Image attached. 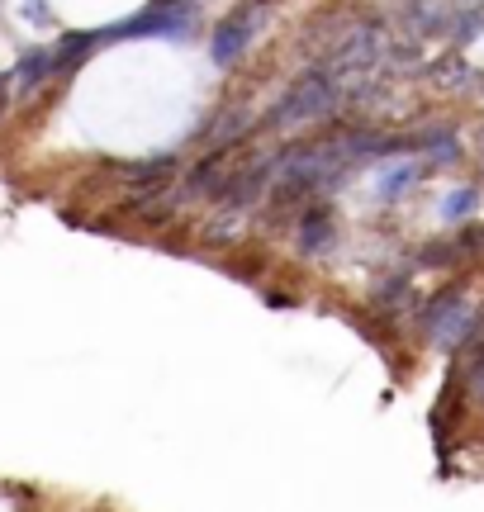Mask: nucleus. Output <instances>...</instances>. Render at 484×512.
Wrapping results in <instances>:
<instances>
[{"label":"nucleus","mask_w":484,"mask_h":512,"mask_svg":"<svg viewBox=\"0 0 484 512\" xmlns=\"http://www.w3.org/2000/svg\"><path fill=\"white\" fill-rule=\"evenodd\" d=\"M342 86H347V76H337L328 62L309 57L304 72L280 91L276 105L266 114H257V133L271 138V133H295V128L328 124L333 114H342Z\"/></svg>","instance_id":"nucleus-1"},{"label":"nucleus","mask_w":484,"mask_h":512,"mask_svg":"<svg viewBox=\"0 0 484 512\" xmlns=\"http://www.w3.org/2000/svg\"><path fill=\"white\" fill-rule=\"evenodd\" d=\"M413 332L437 351H456L470 332V275H451L447 285H437L428 299H418L413 309Z\"/></svg>","instance_id":"nucleus-2"},{"label":"nucleus","mask_w":484,"mask_h":512,"mask_svg":"<svg viewBox=\"0 0 484 512\" xmlns=\"http://www.w3.org/2000/svg\"><path fill=\"white\" fill-rule=\"evenodd\" d=\"M271 10H276V0H238V5L209 29V62H214L219 72H233L242 57L252 53V43H257L261 24L271 19Z\"/></svg>","instance_id":"nucleus-3"},{"label":"nucleus","mask_w":484,"mask_h":512,"mask_svg":"<svg viewBox=\"0 0 484 512\" xmlns=\"http://www.w3.org/2000/svg\"><path fill=\"white\" fill-rule=\"evenodd\" d=\"M337 238H342V223H337V209L328 195L314 204H304L295 214V223H290V242H295V252L304 256V261L328 256L337 247Z\"/></svg>","instance_id":"nucleus-4"},{"label":"nucleus","mask_w":484,"mask_h":512,"mask_svg":"<svg viewBox=\"0 0 484 512\" xmlns=\"http://www.w3.org/2000/svg\"><path fill=\"white\" fill-rule=\"evenodd\" d=\"M181 152H152V157H124V162H100V176L129 185L133 195L143 190H167L176 176H181Z\"/></svg>","instance_id":"nucleus-5"},{"label":"nucleus","mask_w":484,"mask_h":512,"mask_svg":"<svg viewBox=\"0 0 484 512\" xmlns=\"http://www.w3.org/2000/svg\"><path fill=\"white\" fill-rule=\"evenodd\" d=\"M451 356H456V366H451V380L442 399H456V403H466V408H484V337L461 342Z\"/></svg>","instance_id":"nucleus-6"},{"label":"nucleus","mask_w":484,"mask_h":512,"mask_svg":"<svg viewBox=\"0 0 484 512\" xmlns=\"http://www.w3.org/2000/svg\"><path fill=\"white\" fill-rule=\"evenodd\" d=\"M413 143H418V162L428 171H451V166L466 162V138L451 119H437V124L413 128Z\"/></svg>","instance_id":"nucleus-7"},{"label":"nucleus","mask_w":484,"mask_h":512,"mask_svg":"<svg viewBox=\"0 0 484 512\" xmlns=\"http://www.w3.org/2000/svg\"><path fill=\"white\" fill-rule=\"evenodd\" d=\"M451 10H456V0H404V5H399V24H404L409 38H418V43L447 38L451 34Z\"/></svg>","instance_id":"nucleus-8"},{"label":"nucleus","mask_w":484,"mask_h":512,"mask_svg":"<svg viewBox=\"0 0 484 512\" xmlns=\"http://www.w3.org/2000/svg\"><path fill=\"white\" fill-rule=\"evenodd\" d=\"M413 271L418 266H394V271H385L380 280L371 285V313H380V318H399L404 309H418V299H413Z\"/></svg>","instance_id":"nucleus-9"},{"label":"nucleus","mask_w":484,"mask_h":512,"mask_svg":"<svg viewBox=\"0 0 484 512\" xmlns=\"http://www.w3.org/2000/svg\"><path fill=\"white\" fill-rule=\"evenodd\" d=\"M15 100H34L43 86H53L57 81V57H53V43H38V48H24L15 62Z\"/></svg>","instance_id":"nucleus-10"},{"label":"nucleus","mask_w":484,"mask_h":512,"mask_svg":"<svg viewBox=\"0 0 484 512\" xmlns=\"http://www.w3.org/2000/svg\"><path fill=\"white\" fill-rule=\"evenodd\" d=\"M428 176V166L418 162V157H394V162H380V176H375V200L380 204H399L409 190H418Z\"/></svg>","instance_id":"nucleus-11"},{"label":"nucleus","mask_w":484,"mask_h":512,"mask_svg":"<svg viewBox=\"0 0 484 512\" xmlns=\"http://www.w3.org/2000/svg\"><path fill=\"white\" fill-rule=\"evenodd\" d=\"M100 29H67V34L53 43V57H57V81H67L76 67H86L95 53H100Z\"/></svg>","instance_id":"nucleus-12"},{"label":"nucleus","mask_w":484,"mask_h":512,"mask_svg":"<svg viewBox=\"0 0 484 512\" xmlns=\"http://www.w3.org/2000/svg\"><path fill=\"white\" fill-rule=\"evenodd\" d=\"M480 200H484V185L480 181H466V185H451L447 195L437 200V219L447 223V228H461L480 214Z\"/></svg>","instance_id":"nucleus-13"},{"label":"nucleus","mask_w":484,"mask_h":512,"mask_svg":"<svg viewBox=\"0 0 484 512\" xmlns=\"http://www.w3.org/2000/svg\"><path fill=\"white\" fill-rule=\"evenodd\" d=\"M484 34V0H456V10H451V53H466L470 43Z\"/></svg>","instance_id":"nucleus-14"},{"label":"nucleus","mask_w":484,"mask_h":512,"mask_svg":"<svg viewBox=\"0 0 484 512\" xmlns=\"http://www.w3.org/2000/svg\"><path fill=\"white\" fill-rule=\"evenodd\" d=\"M219 266H224L233 280H257V275H266V261H261V256H238V252H228V256H219Z\"/></svg>","instance_id":"nucleus-15"},{"label":"nucleus","mask_w":484,"mask_h":512,"mask_svg":"<svg viewBox=\"0 0 484 512\" xmlns=\"http://www.w3.org/2000/svg\"><path fill=\"white\" fill-rule=\"evenodd\" d=\"M24 19H34V24H48V19H53L48 0H24Z\"/></svg>","instance_id":"nucleus-16"},{"label":"nucleus","mask_w":484,"mask_h":512,"mask_svg":"<svg viewBox=\"0 0 484 512\" xmlns=\"http://www.w3.org/2000/svg\"><path fill=\"white\" fill-rule=\"evenodd\" d=\"M261 299H266L271 309H295V304H299L295 294H280V290H261Z\"/></svg>","instance_id":"nucleus-17"},{"label":"nucleus","mask_w":484,"mask_h":512,"mask_svg":"<svg viewBox=\"0 0 484 512\" xmlns=\"http://www.w3.org/2000/svg\"><path fill=\"white\" fill-rule=\"evenodd\" d=\"M470 337H484V304L480 309H470V332H466V342Z\"/></svg>","instance_id":"nucleus-18"}]
</instances>
